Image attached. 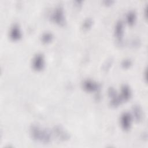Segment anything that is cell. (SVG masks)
Segmentation results:
<instances>
[{"instance_id": "cell-5", "label": "cell", "mask_w": 148, "mask_h": 148, "mask_svg": "<svg viewBox=\"0 0 148 148\" xmlns=\"http://www.w3.org/2000/svg\"><path fill=\"white\" fill-rule=\"evenodd\" d=\"M54 133L57 138L61 140L65 141L70 138L69 134L61 126H56L54 129Z\"/></svg>"}, {"instance_id": "cell-7", "label": "cell", "mask_w": 148, "mask_h": 148, "mask_svg": "<svg viewBox=\"0 0 148 148\" xmlns=\"http://www.w3.org/2000/svg\"><path fill=\"white\" fill-rule=\"evenodd\" d=\"M21 32L18 25H14L10 32V37L13 40H17L21 37Z\"/></svg>"}, {"instance_id": "cell-12", "label": "cell", "mask_w": 148, "mask_h": 148, "mask_svg": "<svg viewBox=\"0 0 148 148\" xmlns=\"http://www.w3.org/2000/svg\"><path fill=\"white\" fill-rule=\"evenodd\" d=\"M53 35L51 33L46 32L42 36V41L45 43H48L50 42L53 39Z\"/></svg>"}, {"instance_id": "cell-3", "label": "cell", "mask_w": 148, "mask_h": 148, "mask_svg": "<svg viewBox=\"0 0 148 148\" xmlns=\"http://www.w3.org/2000/svg\"><path fill=\"white\" fill-rule=\"evenodd\" d=\"M45 66V59L42 54H36L32 60L33 68L36 71L42 70Z\"/></svg>"}, {"instance_id": "cell-4", "label": "cell", "mask_w": 148, "mask_h": 148, "mask_svg": "<svg viewBox=\"0 0 148 148\" xmlns=\"http://www.w3.org/2000/svg\"><path fill=\"white\" fill-rule=\"evenodd\" d=\"M132 117L128 113H124L120 118V124L122 128L125 131L130 129L131 126Z\"/></svg>"}, {"instance_id": "cell-13", "label": "cell", "mask_w": 148, "mask_h": 148, "mask_svg": "<svg viewBox=\"0 0 148 148\" xmlns=\"http://www.w3.org/2000/svg\"><path fill=\"white\" fill-rule=\"evenodd\" d=\"M92 24V21L91 19L90 18H87L86 19L84 22H83V28L84 29H88L89 28H91V25Z\"/></svg>"}, {"instance_id": "cell-8", "label": "cell", "mask_w": 148, "mask_h": 148, "mask_svg": "<svg viewBox=\"0 0 148 148\" xmlns=\"http://www.w3.org/2000/svg\"><path fill=\"white\" fill-rule=\"evenodd\" d=\"M114 34L117 39L121 41L123 39V34H124V28L123 24L121 21H119L117 23L115 29H114Z\"/></svg>"}, {"instance_id": "cell-9", "label": "cell", "mask_w": 148, "mask_h": 148, "mask_svg": "<svg viewBox=\"0 0 148 148\" xmlns=\"http://www.w3.org/2000/svg\"><path fill=\"white\" fill-rule=\"evenodd\" d=\"M132 112H133L135 119L136 121H139L142 119L143 112H142V108L139 105H135L133 106Z\"/></svg>"}, {"instance_id": "cell-11", "label": "cell", "mask_w": 148, "mask_h": 148, "mask_svg": "<svg viewBox=\"0 0 148 148\" xmlns=\"http://www.w3.org/2000/svg\"><path fill=\"white\" fill-rule=\"evenodd\" d=\"M136 14L133 11L129 12L127 15V21L130 25H132L135 23Z\"/></svg>"}, {"instance_id": "cell-2", "label": "cell", "mask_w": 148, "mask_h": 148, "mask_svg": "<svg viewBox=\"0 0 148 148\" xmlns=\"http://www.w3.org/2000/svg\"><path fill=\"white\" fill-rule=\"evenodd\" d=\"M51 19L56 24L63 25L65 24V17L62 9L61 8H57L51 16Z\"/></svg>"}, {"instance_id": "cell-10", "label": "cell", "mask_w": 148, "mask_h": 148, "mask_svg": "<svg viewBox=\"0 0 148 148\" xmlns=\"http://www.w3.org/2000/svg\"><path fill=\"white\" fill-rule=\"evenodd\" d=\"M131 96V91L130 87L127 85H124L121 88V94L120 97L121 99L127 101Z\"/></svg>"}, {"instance_id": "cell-6", "label": "cell", "mask_w": 148, "mask_h": 148, "mask_svg": "<svg viewBox=\"0 0 148 148\" xmlns=\"http://www.w3.org/2000/svg\"><path fill=\"white\" fill-rule=\"evenodd\" d=\"M83 88L88 92H92L97 91L99 88V85L91 80H86L83 83Z\"/></svg>"}, {"instance_id": "cell-14", "label": "cell", "mask_w": 148, "mask_h": 148, "mask_svg": "<svg viewBox=\"0 0 148 148\" xmlns=\"http://www.w3.org/2000/svg\"><path fill=\"white\" fill-rule=\"evenodd\" d=\"M132 64L131 61L130 60H124L121 64V65L124 68H129Z\"/></svg>"}, {"instance_id": "cell-1", "label": "cell", "mask_w": 148, "mask_h": 148, "mask_svg": "<svg viewBox=\"0 0 148 148\" xmlns=\"http://www.w3.org/2000/svg\"><path fill=\"white\" fill-rule=\"evenodd\" d=\"M29 133L31 138L38 142L48 143L51 141V135L46 129H43L38 125H32L30 127Z\"/></svg>"}]
</instances>
